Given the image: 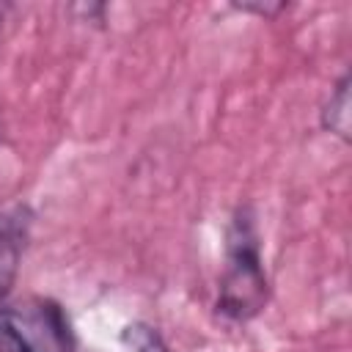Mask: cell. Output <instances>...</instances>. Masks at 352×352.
<instances>
[{
	"label": "cell",
	"instance_id": "3",
	"mask_svg": "<svg viewBox=\"0 0 352 352\" xmlns=\"http://www.w3.org/2000/svg\"><path fill=\"white\" fill-rule=\"evenodd\" d=\"M30 231V212L22 204L0 206V302L11 292Z\"/></svg>",
	"mask_w": 352,
	"mask_h": 352
},
{
	"label": "cell",
	"instance_id": "5",
	"mask_svg": "<svg viewBox=\"0 0 352 352\" xmlns=\"http://www.w3.org/2000/svg\"><path fill=\"white\" fill-rule=\"evenodd\" d=\"M121 341L129 346V352H170V349L165 346L162 336H160L154 327L143 324V322H135V324L124 327Z\"/></svg>",
	"mask_w": 352,
	"mask_h": 352
},
{
	"label": "cell",
	"instance_id": "4",
	"mask_svg": "<svg viewBox=\"0 0 352 352\" xmlns=\"http://www.w3.org/2000/svg\"><path fill=\"white\" fill-rule=\"evenodd\" d=\"M349 124H352V118H349V77L344 74L336 82V88L322 110V126L330 129L333 135H338L341 140H349Z\"/></svg>",
	"mask_w": 352,
	"mask_h": 352
},
{
	"label": "cell",
	"instance_id": "1",
	"mask_svg": "<svg viewBox=\"0 0 352 352\" xmlns=\"http://www.w3.org/2000/svg\"><path fill=\"white\" fill-rule=\"evenodd\" d=\"M267 272L250 206H239L226 236V267L217 286V311L234 322L253 319L267 305Z\"/></svg>",
	"mask_w": 352,
	"mask_h": 352
},
{
	"label": "cell",
	"instance_id": "2",
	"mask_svg": "<svg viewBox=\"0 0 352 352\" xmlns=\"http://www.w3.org/2000/svg\"><path fill=\"white\" fill-rule=\"evenodd\" d=\"M0 352H74L63 308L47 297L0 302Z\"/></svg>",
	"mask_w": 352,
	"mask_h": 352
}]
</instances>
